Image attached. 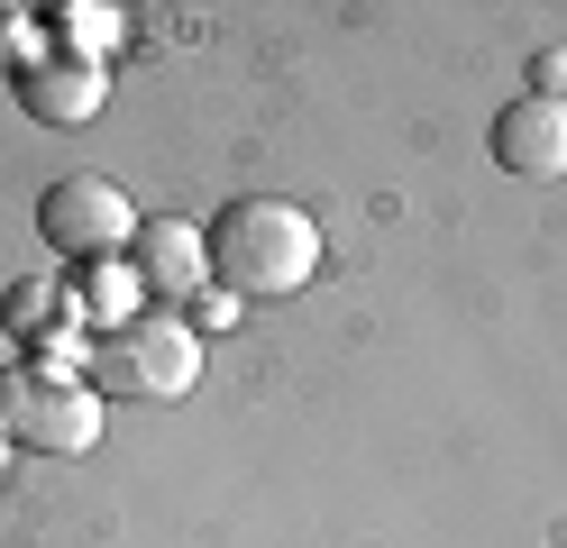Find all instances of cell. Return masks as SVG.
I'll list each match as a JSON object with an SVG mask.
<instances>
[{
  "label": "cell",
  "mask_w": 567,
  "mask_h": 548,
  "mask_svg": "<svg viewBox=\"0 0 567 548\" xmlns=\"http://www.w3.org/2000/svg\"><path fill=\"white\" fill-rule=\"evenodd\" d=\"M530 83H540V101H558V83H567V55H540V64H530Z\"/></svg>",
  "instance_id": "obj_12"
},
{
  "label": "cell",
  "mask_w": 567,
  "mask_h": 548,
  "mask_svg": "<svg viewBox=\"0 0 567 548\" xmlns=\"http://www.w3.org/2000/svg\"><path fill=\"white\" fill-rule=\"evenodd\" d=\"M137 283L156 292V302H202L210 292V229H193V219H147L128 247Z\"/></svg>",
  "instance_id": "obj_5"
},
{
  "label": "cell",
  "mask_w": 567,
  "mask_h": 548,
  "mask_svg": "<svg viewBox=\"0 0 567 548\" xmlns=\"http://www.w3.org/2000/svg\"><path fill=\"white\" fill-rule=\"evenodd\" d=\"M210 275H220V292H238V302H284V292H302L321 275V229H311L302 201L247 193V201H229L210 219Z\"/></svg>",
  "instance_id": "obj_1"
},
{
  "label": "cell",
  "mask_w": 567,
  "mask_h": 548,
  "mask_svg": "<svg viewBox=\"0 0 567 548\" xmlns=\"http://www.w3.org/2000/svg\"><path fill=\"white\" fill-rule=\"evenodd\" d=\"M0 28H10V10H0Z\"/></svg>",
  "instance_id": "obj_14"
},
{
  "label": "cell",
  "mask_w": 567,
  "mask_h": 548,
  "mask_svg": "<svg viewBox=\"0 0 567 548\" xmlns=\"http://www.w3.org/2000/svg\"><path fill=\"white\" fill-rule=\"evenodd\" d=\"M74 311H92L101 329H128V320H137V283H128L120 256H111V266H92V283L74 292Z\"/></svg>",
  "instance_id": "obj_9"
},
{
  "label": "cell",
  "mask_w": 567,
  "mask_h": 548,
  "mask_svg": "<svg viewBox=\"0 0 567 548\" xmlns=\"http://www.w3.org/2000/svg\"><path fill=\"white\" fill-rule=\"evenodd\" d=\"M28 110L38 120H92L101 110V64H38L28 73Z\"/></svg>",
  "instance_id": "obj_7"
},
{
  "label": "cell",
  "mask_w": 567,
  "mask_h": 548,
  "mask_svg": "<svg viewBox=\"0 0 567 548\" xmlns=\"http://www.w3.org/2000/svg\"><path fill=\"white\" fill-rule=\"evenodd\" d=\"M64 19H74V37H83V46H111V37H120V10H101V0H74Z\"/></svg>",
  "instance_id": "obj_10"
},
{
  "label": "cell",
  "mask_w": 567,
  "mask_h": 548,
  "mask_svg": "<svg viewBox=\"0 0 567 548\" xmlns=\"http://www.w3.org/2000/svg\"><path fill=\"white\" fill-rule=\"evenodd\" d=\"M101 421H111V402L92 375H64V365H10L0 375V430L38 457H92Z\"/></svg>",
  "instance_id": "obj_2"
},
{
  "label": "cell",
  "mask_w": 567,
  "mask_h": 548,
  "mask_svg": "<svg viewBox=\"0 0 567 548\" xmlns=\"http://www.w3.org/2000/svg\"><path fill=\"white\" fill-rule=\"evenodd\" d=\"M494 156H504L522 183H558L567 174V101L522 92L504 120H494Z\"/></svg>",
  "instance_id": "obj_6"
},
{
  "label": "cell",
  "mask_w": 567,
  "mask_h": 548,
  "mask_svg": "<svg viewBox=\"0 0 567 548\" xmlns=\"http://www.w3.org/2000/svg\"><path fill=\"white\" fill-rule=\"evenodd\" d=\"M38 229H47V247L55 256H83V266H111V256H128L137 247V201L120 193L111 174H64V183H47V201H38Z\"/></svg>",
  "instance_id": "obj_4"
},
{
  "label": "cell",
  "mask_w": 567,
  "mask_h": 548,
  "mask_svg": "<svg viewBox=\"0 0 567 548\" xmlns=\"http://www.w3.org/2000/svg\"><path fill=\"white\" fill-rule=\"evenodd\" d=\"M10 457H19V438H10V430H0V475H10Z\"/></svg>",
  "instance_id": "obj_13"
},
{
  "label": "cell",
  "mask_w": 567,
  "mask_h": 548,
  "mask_svg": "<svg viewBox=\"0 0 567 548\" xmlns=\"http://www.w3.org/2000/svg\"><path fill=\"white\" fill-rule=\"evenodd\" d=\"M202 311H210V329H238V320H247L238 292H202Z\"/></svg>",
  "instance_id": "obj_11"
},
{
  "label": "cell",
  "mask_w": 567,
  "mask_h": 548,
  "mask_svg": "<svg viewBox=\"0 0 567 548\" xmlns=\"http://www.w3.org/2000/svg\"><path fill=\"white\" fill-rule=\"evenodd\" d=\"M101 393H147V402H184L202 384V329L184 311H137L128 329H111L92 356Z\"/></svg>",
  "instance_id": "obj_3"
},
{
  "label": "cell",
  "mask_w": 567,
  "mask_h": 548,
  "mask_svg": "<svg viewBox=\"0 0 567 548\" xmlns=\"http://www.w3.org/2000/svg\"><path fill=\"white\" fill-rule=\"evenodd\" d=\"M55 311H74V292H64L55 275H19L10 283V339H28V348H55Z\"/></svg>",
  "instance_id": "obj_8"
}]
</instances>
